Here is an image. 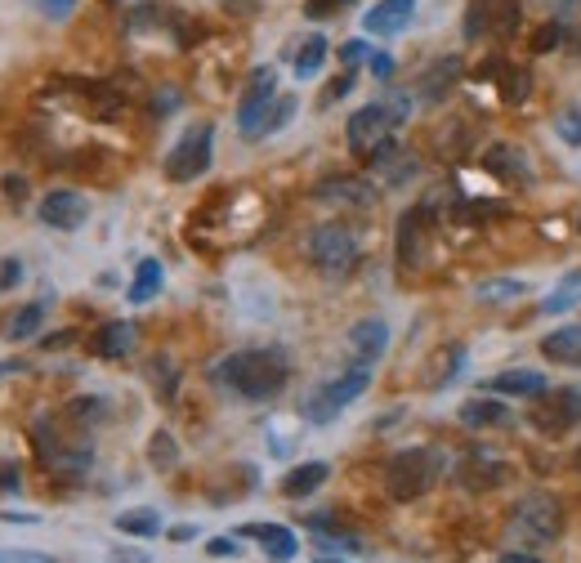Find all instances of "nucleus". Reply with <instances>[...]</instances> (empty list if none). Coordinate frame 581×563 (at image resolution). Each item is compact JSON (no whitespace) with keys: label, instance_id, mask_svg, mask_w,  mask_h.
Masks as SVG:
<instances>
[{"label":"nucleus","instance_id":"b1692460","mask_svg":"<svg viewBox=\"0 0 581 563\" xmlns=\"http://www.w3.org/2000/svg\"><path fill=\"white\" fill-rule=\"evenodd\" d=\"M457 77H461V58H438L429 73H425V81H421V99L438 103L451 86H457Z\"/></svg>","mask_w":581,"mask_h":563},{"label":"nucleus","instance_id":"473e14b6","mask_svg":"<svg viewBox=\"0 0 581 563\" xmlns=\"http://www.w3.org/2000/svg\"><path fill=\"white\" fill-rule=\"evenodd\" d=\"M555 134L563 139V144L581 148V103H572V108H563V112L555 117Z\"/></svg>","mask_w":581,"mask_h":563},{"label":"nucleus","instance_id":"423d86ee","mask_svg":"<svg viewBox=\"0 0 581 563\" xmlns=\"http://www.w3.org/2000/svg\"><path fill=\"white\" fill-rule=\"evenodd\" d=\"M211 144H215V125H211V121L188 125V130L175 139V148L166 153V179H170V184H192V179H202V175L211 170Z\"/></svg>","mask_w":581,"mask_h":563},{"label":"nucleus","instance_id":"3c124183","mask_svg":"<svg viewBox=\"0 0 581 563\" xmlns=\"http://www.w3.org/2000/svg\"><path fill=\"white\" fill-rule=\"evenodd\" d=\"M362 54H367V49H362V41H349V45L340 49V58H345V63H358Z\"/></svg>","mask_w":581,"mask_h":563},{"label":"nucleus","instance_id":"f3484780","mask_svg":"<svg viewBox=\"0 0 581 563\" xmlns=\"http://www.w3.org/2000/svg\"><path fill=\"white\" fill-rule=\"evenodd\" d=\"M510 407L501 398H466L461 402V426L466 430H496V426H510Z\"/></svg>","mask_w":581,"mask_h":563},{"label":"nucleus","instance_id":"58836bf2","mask_svg":"<svg viewBox=\"0 0 581 563\" xmlns=\"http://www.w3.org/2000/svg\"><path fill=\"white\" fill-rule=\"evenodd\" d=\"M349 90H354V77H349V73H345V77H340V81H332V86H327V90H322V99H317V108H332V103H336V99H345V95H349Z\"/></svg>","mask_w":581,"mask_h":563},{"label":"nucleus","instance_id":"c85d7f7f","mask_svg":"<svg viewBox=\"0 0 581 563\" xmlns=\"http://www.w3.org/2000/svg\"><path fill=\"white\" fill-rule=\"evenodd\" d=\"M317 197L322 201H354V206H371L376 201V192L367 184H358V179H327L317 188Z\"/></svg>","mask_w":581,"mask_h":563},{"label":"nucleus","instance_id":"5fc2aeb1","mask_svg":"<svg viewBox=\"0 0 581 563\" xmlns=\"http://www.w3.org/2000/svg\"><path fill=\"white\" fill-rule=\"evenodd\" d=\"M572 465H577V470H581V452H577V456H572Z\"/></svg>","mask_w":581,"mask_h":563},{"label":"nucleus","instance_id":"603ef678","mask_svg":"<svg viewBox=\"0 0 581 563\" xmlns=\"http://www.w3.org/2000/svg\"><path fill=\"white\" fill-rule=\"evenodd\" d=\"M10 372H23V363L14 358V363H0V376H10Z\"/></svg>","mask_w":581,"mask_h":563},{"label":"nucleus","instance_id":"09e8293b","mask_svg":"<svg viewBox=\"0 0 581 563\" xmlns=\"http://www.w3.org/2000/svg\"><path fill=\"white\" fill-rule=\"evenodd\" d=\"M116 563H148V554H139V550H125V545H116Z\"/></svg>","mask_w":581,"mask_h":563},{"label":"nucleus","instance_id":"864d4df0","mask_svg":"<svg viewBox=\"0 0 581 563\" xmlns=\"http://www.w3.org/2000/svg\"><path fill=\"white\" fill-rule=\"evenodd\" d=\"M317 563H345V559H317Z\"/></svg>","mask_w":581,"mask_h":563},{"label":"nucleus","instance_id":"c756f323","mask_svg":"<svg viewBox=\"0 0 581 563\" xmlns=\"http://www.w3.org/2000/svg\"><path fill=\"white\" fill-rule=\"evenodd\" d=\"M116 532L157 537V532H161V515H157V510H125V515H116Z\"/></svg>","mask_w":581,"mask_h":563},{"label":"nucleus","instance_id":"4468645a","mask_svg":"<svg viewBox=\"0 0 581 563\" xmlns=\"http://www.w3.org/2000/svg\"><path fill=\"white\" fill-rule=\"evenodd\" d=\"M510 478L505 461L501 456H488V452H470L461 465H457V483L470 487V492H488V487H501Z\"/></svg>","mask_w":581,"mask_h":563},{"label":"nucleus","instance_id":"cd10ccee","mask_svg":"<svg viewBox=\"0 0 581 563\" xmlns=\"http://www.w3.org/2000/svg\"><path fill=\"white\" fill-rule=\"evenodd\" d=\"M161 291V264L157 260H139V268H135V282H131V305H148L153 296Z\"/></svg>","mask_w":581,"mask_h":563},{"label":"nucleus","instance_id":"c9c22d12","mask_svg":"<svg viewBox=\"0 0 581 563\" xmlns=\"http://www.w3.org/2000/svg\"><path fill=\"white\" fill-rule=\"evenodd\" d=\"M291 112H295V99L291 95H282L278 103H273V117H269V125H265V134H278L287 121H291Z\"/></svg>","mask_w":581,"mask_h":563},{"label":"nucleus","instance_id":"f704fd0d","mask_svg":"<svg viewBox=\"0 0 581 563\" xmlns=\"http://www.w3.org/2000/svg\"><path fill=\"white\" fill-rule=\"evenodd\" d=\"M19 277H23V260H19V255H5V260H0V296L14 291Z\"/></svg>","mask_w":581,"mask_h":563},{"label":"nucleus","instance_id":"a878e982","mask_svg":"<svg viewBox=\"0 0 581 563\" xmlns=\"http://www.w3.org/2000/svg\"><path fill=\"white\" fill-rule=\"evenodd\" d=\"M41 322H45V300L23 305L5 327H0V335H5V340H32V335L41 331Z\"/></svg>","mask_w":581,"mask_h":563},{"label":"nucleus","instance_id":"79ce46f5","mask_svg":"<svg viewBox=\"0 0 581 563\" xmlns=\"http://www.w3.org/2000/svg\"><path fill=\"white\" fill-rule=\"evenodd\" d=\"M559 36H563V32H559V23H546V27L537 32V41H533V45L546 54V49H555V41H559Z\"/></svg>","mask_w":581,"mask_h":563},{"label":"nucleus","instance_id":"a19ab883","mask_svg":"<svg viewBox=\"0 0 581 563\" xmlns=\"http://www.w3.org/2000/svg\"><path fill=\"white\" fill-rule=\"evenodd\" d=\"M0 563H49V554H36V550H0Z\"/></svg>","mask_w":581,"mask_h":563},{"label":"nucleus","instance_id":"a18cd8bd","mask_svg":"<svg viewBox=\"0 0 581 563\" xmlns=\"http://www.w3.org/2000/svg\"><path fill=\"white\" fill-rule=\"evenodd\" d=\"M23 478H19V465H10V461H0V492H14Z\"/></svg>","mask_w":581,"mask_h":563},{"label":"nucleus","instance_id":"39448f33","mask_svg":"<svg viewBox=\"0 0 581 563\" xmlns=\"http://www.w3.org/2000/svg\"><path fill=\"white\" fill-rule=\"evenodd\" d=\"M371 385V367H362V363H354L349 372H340L336 380H327V385H317L309 398H304V420L309 426H332V420L362 394Z\"/></svg>","mask_w":581,"mask_h":563},{"label":"nucleus","instance_id":"c03bdc74","mask_svg":"<svg viewBox=\"0 0 581 563\" xmlns=\"http://www.w3.org/2000/svg\"><path fill=\"white\" fill-rule=\"evenodd\" d=\"M371 73H376L380 81H390V77H394V58H390V54H371Z\"/></svg>","mask_w":581,"mask_h":563},{"label":"nucleus","instance_id":"20e7f679","mask_svg":"<svg viewBox=\"0 0 581 563\" xmlns=\"http://www.w3.org/2000/svg\"><path fill=\"white\" fill-rule=\"evenodd\" d=\"M407 108H412V99L407 95H394V99H380V103H367V108H358L354 117H349V148L354 153H362V157H371L384 139L394 134V125H403L407 121Z\"/></svg>","mask_w":581,"mask_h":563},{"label":"nucleus","instance_id":"6ab92c4d","mask_svg":"<svg viewBox=\"0 0 581 563\" xmlns=\"http://www.w3.org/2000/svg\"><path fill=\"white\" fill-rule=\"evenodd\" d=\"M541 354H546L550 363H559V367H581V322L550 331V335L541 340Z\"/></svg>","mask_w":581,"mask_h":563},{"label":"nucleus","instance_id":"ea45409f","mask_svg":"<svg viewBox=\"0 0 581 563\" xmlns=\"http://www.w3.org/2000/svg\"><path fill=\"white\" fill-rule=\"evenodd\" d=\"M72 416H77V420H94V416H103V398H77V402H72Z\"/></svg>","mask_w":581,"mask_h":563},{"label":"nucleus","instance_id":"4be33fe9","mask_svg":"<svg viewBox=\"0 0 581 563\" xmlns=\"http://www.w3.org/2000/svg\"><path fill=\"white\" fill-rule=\"evenodd\" d=\"M327 474H332L327 461H304V465H295V470L282 478V492H287L291 501H300V497H309V492H317L322 483H327Z\"/></svg>","mask_w":581,"mask_h":563},{"label":"nucleus","instance_id":"f257e3e1","mask_svg":"<svg viewBox=\"0 0 581 563\" xmlns=\"http://www.w3.org/2000/svg\"><path fill=\"white\" fill-rule=\"evenodd\" d=\"M291 367L278 349H242V354H228L220 367H215V380L228 385L237 398L246 402H265V398H278L282 385H287Z\"/></svg>","mask_w":581,"mask_h":563},{"label":"nucleus","instance_id":"aec40b11","mask_svg":"<svg viewBox=\"0 0 581 563\" xmlns=\"http://www.w3.org/2000/svg\"><path fill=\"white\" fill-rule=\"evenodd\" d=\"M371 166H376L384 179H390L394 188H399V184H407V179L416 175V157H407V153L394 144V139H384V144L371 153Z\"/></svg>","mask_w":581,"mask_h":563},{"label":"nucleus","instance_id":"6e6552de","mask_svg":"<svg viewBox=\"0 0 581 563\" xmlns=\"http://www.w3.org/2000/svg\"><path fill=\"white\" fill-rule=\"evenodd\" d=\"M309 260L322 273L345 277L358 264V238H354V229H345V224H322V229H313L309 233Z\"/></svg>","mask_w":581,"mask_h":563},{"label":"nucleus","instance_id":"412c9836","mask_svg":"<svg viewBox=\"0 0 581 563\" xmlns=\"http://www.w3.org/2000/svg\"><path fill=\"white\" fill-rule=\"evenodd\" d=\"M135 349V327L131 322H108V327H99V335H94V354L99 358H108V363H116V358H125Z\"/></svg>","mask_w":581,"mask_h":563},{"label":"nucleus","instance_id":"72a5a7b5","mask_svg":"<svg viewBox=\"0 0 581 563\" xmlns=\"http://www.w3.org/2000/svg\"><path fill=\"white\" fill-rule=\"evenodd\" d=\"M438 363H443V372H438V376L429 380L434 389H443V385H447L451 376H457V372H461V363H466V349H461V344H451V349H447V354H438Z\"/></svg>","mask_w":581,"mask_h":563},{"label":"nucleus","instance_id":"de8ad7c7","mask_svg":"<svg viewBox=\"0 0 581 563\" xmlns=\"http://www.w3.org/2000/svg\"><path fill=\"white\" fill-rule=\"evenodd\" d=\"M166 537H170V541H179V545H183V541H192V537H198V528H192V523H179V528H170V532H166Z\"/></svg>","mask_w":581,"mask_h":563},{"label":"nucleus","instance_id":"2eb2a0df","mask_svg":"<svg viewBox=\"0 0 581 563\" xmlns=\"http://www.w3.org/2000/svg\"><path fill=\"white\" fill-rule=\"evenodd\" d=\"M384 349H390V327H384V318H362L349 331V354H354V363L371 367V363H380Z\"/></svg>","mask_w":581,"mask_h":563},{"label":"nucleus","instance_id":"4c0bfd02","mask_svg":"<svg viewBox=\"0 0 581 563\" xmlns=\"http://www.w3.org/2000/svg\"><path fill=\"white\" fill-rule=\"evenodd\" d=\"M41 5V14L45 19H54V23H63V19H72V10H77V0H36Z\"/></svg>","mask_w":581,"mask_h":563},{"label":"nucleus","instance_id":"49530a36","mask_svg":"<svg viewBox=\"0 0 581 563\" xmlns=\"http://www.w3.org/2000/svg\"><path fill=\"white\" fill-rule=\"evenodd\" d=\"M5 197H10V201H23V197H27V184H23L19 175H5Z\"/></svg>","mask_w":581,"mask_h":563},{"label":"nucleus","instance_id":"1a4fd4ad","mask_svg":"<svg viewBox=\"0 0 581 563\" xmlns=\"http://www.w3.org/2000/svg\"><path fill=\"white\" fill-rule=\"evenodd\" d=\"M581 420V389H559V394H537L533 402V426L541 434H563Z\"/></svg>","mask_w":581,"mask_h":563},{"label":"nucleus","instance_id":"9b49d317","mask_svg":"<svg viewBox=\"0 0 581 563\" xmlns=\"http://www.w3.org/2000/svg\"><path fill=\"white\" fill-rule=\"evenodd\" d=\"M514 27H519V5L514 0H474L470 5V19H466V32L470 36H514Z\"/></svg>","mask_w":581,"mask_h":563},{"label":"nucleus","instance_id":"e433bc0d","mask_svg":"<svg viewBox=\"0 0 581 563\" xmlns=\"http://www.w3.org/2000/svg\"><path fill=\"white\" fill-rule=\"evenodd\" d=\"M345 5H354V0H309L304 14H309V19H332V14H340Z\"/></svg>","mask_w":581,"mask_h":563},{"label":"nucleus","instance_id":"7ed1b4c3","mask_svg":"<svg viewBox=\"0 0 581 563\" xmlns=\"http://www.w3.org/2000/svg\"><path fill=\"white\" fill-rule=\"evenodd\" d=\"M438 470H443V456L434 448H407L384 465V492L394 501H416L438 483Z\"/></svg>","mask_w":581,"mask_h":563},{"label":"nucleus","instance_id":"5701e85b","mask_svg":"<svg viewBox=\"0 0 581 563\" xmlns=\"http://www.w3.org/2000/svg\"><path fill=\"white\" fill-rule=\"evenodd\" d=\"M488 394H519V398H537L546 394V376L541 372H501L488 380Z\"/></svg>","mask_w":581,"mask_h":563},{"label":"nucleus","instance_id":"f03ea898","mask_svg":"<svg viewBox=\"0 0 581 563\" xmlns=\"http://www.w3.org/2000/svg\"><path fill=\"white\" fill-rule=\"evenodd\" d=\"M559 532H563V506L550 497V492H528L510 515V537L524 541V550L555 545Z\"/></svg>","mask_w":581,"mask_h":563},{"label":"nucleus","instance_id":"37998d69","mask_svg":"<svg viewBox=\"0 0 581 563\" xmlns=\"http://www.w3.org/2000/svg\"><path fill=\"white\" fill-rule=\"evenodd\" d=\"M242 545L233 541V537H215V541H206V554H215V559H224V554H237Z\"/></svg>","mask_w":581,"mask_h":563},{"label":"nucleus","instance_id":"7c9ffc66","mask_svg":"<svg viewBox=\"0 0 581 563\" xmlns=\"http://www.w3.org/2000/svg\"><path fill=\"white\" fill-rule=\"evenodd\" d=\"M524 291H528V282H519V277H492V282H479V300H488V305L519 300Z\"/></svg>","mask_w":581,"mask_h":563},{"label":"nucleus","instance_id":"9d476101","mask_svg":"<svg viewBox=\"0 0 581 563\" xmlns=\"http://www.w3.org/2000/svg\"><path fill=\"white\" fill-rule=\"evenodd\" d=\"M90 220V201L72 188H54L41 197V224L45 229H58V233H77L81 224Z\"/></svg>","mask_w":581,"mask_h":563},{"label":"nucleus","instance_id":"bb28decb","mask_svg":"<svg viewBox=\"0 0 581 563\" xmlns=\"http://www.w3.org/2000/svg\"><path fill=\"white\" fill-rule=\"evenodd\" d=\"M322 63H327V36H304V45L295 49V77L300 81L317 77Z\"/></svg>","mask_w":581,"mask_h":563},{"label":"nucleus","instance_id":"393cba45","mask_svg":"<svg viewBox=\"0 0 581 563\" xmlns=\"http://www.w3.org/2000/svg\"><path fill=\"white\" fill-rule=\"evenodd\" d=\"M577 305H581V268H572V273L559 277V287L541 300V313H568Z\"/></svg>","mask_w":581,"mask_h":563},{"label":"nucleus","instance_id":"dca6fc26","mask_svg":"<svg viewBox=\"0 0 581 563\" xmlns=\"http://www.w3.org/2000/svg\"><path fill=\"white\" fill-rule=\"evenodd\" d=\"M237 537H255L273 563H291L300 554V541H295V532L287 523H246Z\"/></svg>","mask_w":581,"mask_h":563},{"label":"nucleus","instance_id":"8fccbe9b","mask_svg":"<svg viewBox=\"0 0 581 563\" xmlns=\"http://www.w3.org/2000/svg\"><path fill=\"white\" fill-rule=\"evenodd\" d=\"M501 563H541V559H537L533 550H510V554H505Z\"/></svg>","mask_w":581,"mask_h":563},{"label":"nucleus","instance_id":"0eeeda50","mask_svg":"<svg viewBox=\"0 0 581 563\" xmlns=\"http://www.w3.org/2000/svg\"><path fill=\"white\" fill-rule=\"evenodd\" d=\"M278 99H282L278 95V73H273V67H255L242 99H237V130L246 139H265V125H269Z\"/></svg>","mask_w":581,"mask_h":563},{"label":"nucleus","instance_id":"a211bd4d","mask_svg":"<svg viewBox=\"0 0 581 563\" xmlns=\"http://www.w3.org/2000/svg\"><path fill=\"white\" fill-rule=\"evenodd\" d=\"M425 260V210H407L399 220V264L416 268Z\"/></svg>","mask_w":581,"mask_h":563},{"label":"nucleus","instance_id":"2f4dec72","mask_svg":"<svg viewBox=\"0 0 581 563\" xmlns=\"http://www.w3.org/2000/svg\"><path fill=\"white\" fill-rule=\"evenodd\" d=\"M148 461H153L157 470H175V465H179V448H175V439H170L166 430L153 434V443H148Z\"/></svg>","mask_w":581,"mask_h":563},{"label":"nucleus","instance_id":"f8f14e48","mask_svg":"<svg viewBox=\"0 0 581 563\" xmlns=\"http://www.w3.org/2000/svg\"><path fill=\"white\" fill-rule=\"evenodd\" d=\"M483 170L496 175L501 184H514V188H528L533 184V166H528L524 148H514V144H492L483 153Z\"/></svg>","mask_w":581,"mask_h":563},{"label":"nucleus","instance_id":"ddd939ff","mask_svg":"<svg viewBox=\"0 0 581 563\" xmlns=\"http://www.w3.org/2000/svg\"><path fill=\"white\" fill-rule=\"evenodd\" d=\"M416 14V0H380L362 14V32L367 36H399Z\"/></svg>","mask_w":581,"mask_h":563}]
</instances>
